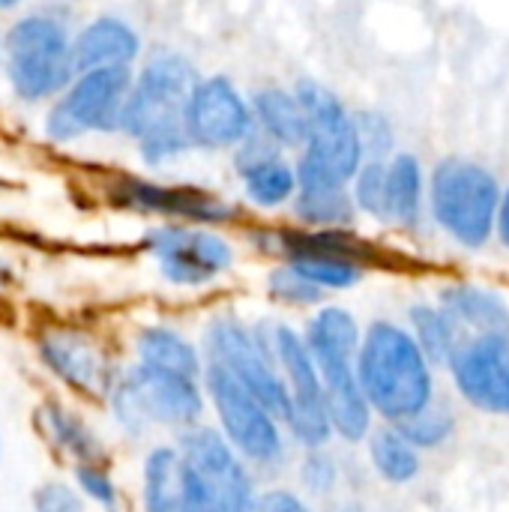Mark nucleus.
<instances>
[{"mask_svg": "<svg viewBox=\"0 0 509 512\" xmlns=\"http://www.w3.org/2000/svg\"><path fill=\"white\" fill-rule=\"evenodd\" d=\"M357 384L372 414L402 423L432 405V369L414 336L393 321H372L360 336Z\"/></svg>", "mask_w": 509, "mask_h": 512, "instance_id": "f257e3e1", "label": "nucleus"}, {"mask_svg": "<svg viewBox=\"0 0 509 512\" xmlns=\"http://www.w3.org/2000/svg\"><path fill=\"white\" fill-rule=\"evenodd\" d=\"M195 84V66L180 54H156L141 75L132 78L117 129L138 141L141 156L150 165L192 147L183 129V111Z\"/></svg>", "mask_w": 509, "mask_h": 512, "instance_id": "f03ea898", "label": "nucleus"}, {"mask_svg": "<svg viewBox=\"0 0 509 512\" xmlns=\"http://www.w3.org/2000/svg\"><path fill=\"white\" fill-rule=\"evenodd\" d=\"M294 96L306 114V144L303 156L294 165L297 189H339L354 180L363 165V147L354 126V117L345 111L339 96L324 84L303 78L294 87Z\"/></svg>", "mask_w": 509, "mask_h": 512, "instance_id": "7ed1b4c3", "label": "nucleus"}, {"mask_svg": "<svg viewBox=\"0 0 509 512\" xmlns=\"http://www.w3.org/2000/svg\"><path fill=\"white\" fill-rule=\"evenodd\" d=\"M108 408L126 435L144 438L156 429L183 432L189 426H198L207 399L201 381L135 363L114 375Z\"/></svg>", "mask_w": 509, "mask_h": 512, "instance_id": "20e7f679", "label": "nucleus"}, {"mask_svg": "<svg viewBox=\"0 0 509 512\" xmlns=\"http://www.w3.org/2000/svg\"><path fill=\"white\" fill-rule=\"evenodd\" d=\"M201 354L204 363L222 366L231 378H237L279 423L285 420L291 393L273 357L270 321L246 324L231 312H219L204 327Z\"/></svg>", "mask_w": 509, "mask_h": 512, "instance_id": "39448f33", "label": "nucleus"}, {"mask_svg": "<svg viewBox=\"0 0 509 512\" xmlns=\"http://www.w3.org/2000/svg\"><path fill=\"white\" fill-rule=\"evenodd\" d=\"M201 390L210 402L222 438L252 471H279L288 456V435L282 423L222 366L204 363Z\"/></svg>", "mask_w": 509, "mask_h": 512, "instance_id": "423d86ee", "label": "nucleus"}, {"mask_svg": "<svg viewBox=\"0 0 509 512\" xmlns=\"http://www.w3.org/2000/svg\"><path fill=\"white\" fill-rule=\"evenodd\" d=\"M69 39L66 24L54 15H27L6 30L3 69L18 99L39 102L66 90L75 78Z\"/></svg>", "mask_w": 509, "mask_h": 512, "instance_id": "0eeeda50", "label": "nucleus"}, {"mask_svg": "<svg viewBox=\"0 0 509 512\" xmlns=\"http://www.w3.org/2000/svg\"><path fill=\"white\" fill-rule=\"evenodd\" d=\"M501 186L471 159H444L432 174V213L438 225L468 249H480L498 219Z\"/></svg>", "mask_w": 509, "mask_h": 512, "instance_id": "6e6552de", "label": "nucleus"}, {"mask_svg": "<svg viewBox=\"0 0 509 512\" xmlns=\"http://www.w3.org/2000/svg\"><path fill=\"white\" fill-rule=\"evenodd\" d=\"M270 345H273V357H276L279 372L291 393L288 414L282 420L288 441L294 438V444H300L303 450H324L333 438V429H330V420L324 411L321 375L315 369V360H312L300 330H294L291 324H282V321H270Z\"/></svg>", "mask_w": 509, "mask_h": 512, "instance_id": "1a4fd4ad", "label": "nucleus"}, {"mask_svg": "<svg viewBox=\"0 0 509 512\" xmlns=\"http://www.w3.org/2000/svg\"><path fill=\"white\" fill-rule=\"evenodd\" d=\"M186 468L192 471L210 512H249L258 495L252 468L222 438L216 426H189L174 441Z\"/></svg>", "mask_w": 509, "mask_h": 512, "instance_id": "9d476101", "label": "nucleus"}, {"mask_svg": "<svg viewBox=\"0 0 509 512\" xmlns=\"http://www.w3.org/2000/svg\"><path fill=\"white\" fill-rule=\"evenodd\" d=\"M129 87H132L129 66H111V69H93L75 75L45 117L48 138L66 144L87 132L117 129Z\"/></svg>", "mask_w": 509, "mask_h": 512, "instance_id": "9b49d317", "label": "nucleus"}, {"mask_svg": "<svg viewBox=\"0 0 509 512\" xmlns=\"http://www.w3.org/2000/svg\"><path fill=\"white\" fill-rule=\"evenodd\" d=\"M144 246L162 279L177 288H201L234 267V246L201 225H159L147 231Z\"/></svg>", "mask_w": 509, "mask_h": 512, "instance_id": "f8f14e48", "label": "nucleus"}, {"mask_svg": "<svg viewBox=\"0 0 509 512\" xmlns=\"http://www.w3.org/2000/svg\"><path fill=\"white\" fill-rule=\"evenodd\" d=\"M252 126V108L228 78L210 75L192 87L183 111V129L192 147H237L252 132Z\"/></svg>", "mask_w": 509, "mask_h": 512, "instance_id": "ddd939ff", "label": "nucleus"}, {"mask_svg": "<svg viewBox=\"0 0 509 512\" xmlns=\"http://www.w3.org/2000/svg\"><path fill=\"white\" fill-rule=\"evenodd\" d=\"M108 195L126 210L168 216L186 225H225L237 216V210L213 192L198 186H162L144 177H117L108 183Z\"/></svg>", "mask_w": 509, "mask_h": 512, "instance_id": "4468645a", "label": "nucleus"}, {"mask_svg": "<svg viewBox=\"0 0 509 512\" xmlns=\"http://www.w3.org/2000/svg\"><path fill=\"white\" fill-rule=\"evenodd\" d=\"M36 354L42 366L78 396H108L114 384V372L108 366L102 345L84 330L48 327L36 339Z\"/></svg>", "mask_w": 509, "mask_h": 512, "instance_id": "2eb2a0df", "label": "nucleus"}, {"mask_svg": "<svg viewBox=\"0 0 509 512\" xmlns=\"http://www.w3.org/2000/svg\"><path fill=\"white\" fill-rule=\"evenodd\" d=\"M447 366L471 405L489 414H509V339H459Z\"/></svg>", "mask_w": 509, "mask_h": 512, "instance_id": "dca6fc26", "label": "nucleus"}, {"mask_svg": "<svg viewBox=\"0 0 509 512\" xmlns=\"http://www.w3.org/2000/svg\"><path fill=\"white\" fill-rule=\"evenodd\" d=\"M300 336H303V342L315 360V369L321 375V387H336V384L357 378L354 366H357L363 330L348 309L321 306L309 318V324Z\"/></svg>", "mask_w": 509, "mask_h": 512, "instance_id": "f3484780", "label": "nucleus"}, {"mask_svg": "<svg viewBox=\"0 0 509 512\" xmlns=\"http://www.w3.org/2000/svg\"><path fill=\"white\" fill-rule=\"evenodd\" d=\"M144 512H210L204 492L174 444H156L141 465Z\"/></svg>", "mask_w": 509, "mask_h": 512, "instance_id": "a211bd4d", "label": "nucleus"}, {"mask_svg": "<svg viewBox=\"0 0 509 512\" xmlns=\"http://www.w3.org/2000/svg\"><path fill=\"white\" fill-rule=\"evenodd\" d=\"M141 51L138 33L120 21V18H96L87 27L69 39V63L72 72H93V69H111V66H129Z\"/></svg>", "mask_w": 509, "mask_h": 512, "instance_id": "6ab92c4d", "label": "nucleus"}, {"mask_svg": "<svg viewBox=\"0 0 509 512\" xmlns=\"http://www.w3.org/2000/svg\"><path fill=\"white\" fill-rule=\"evenodd\" d=\"M456 333L468 330L471 336L483 339H509V309L507 303L477 285H453L441 291L438 306Z\"/></svg>", "mask_w": 509, "mask_h": 512, "instance_id": "aec40b11", "label": "nucleus"}, {"mask_svg": "<svg viewBox=\"0 0 509 512\" xmlns=\"http://www.w3.org/2000/svg\"><path fill=\"white\" fill-rule=\"evenodd\" d=\"M135 357L141 366L171 372V375H183V378H195V381H201V372H204L201 345H195L177 327H165V324H147L138 330Z\"/></svg>", "mask_w": 509, "mask_h": 512, "instance_id": "412c9836", "label": "nucleus"}, {"mask_svg": "<svg viewBox=\"0 0 509 512\" xmlns=\"http://www.w3.org/2000/svg\"><path fill=\"white\" fill-rule=\"evenodd\" d=\"M36 420H39V429L48 438V444L57 447L60 453H66L75 465L105 462V444H102L99 432L69 405L48 399L36 411Z\"/></svg>", "mask_w": 509, "mask_h": 512, "instance_id": "4be33fe9", "label": "nucleus"}, {"mask_svg": "<svg viewBox=\"0 0 509 512\" xmlns=\"http://www.w3.org/2000/svg\"><path fill=\"white\" fill-rule=\"evenodd\" d=\"M249 108H252V120L261 126V132L273 144H279V147H303L306 144L309 126H306V114L294 93H288L282 87H267L252 96Z\"/></svg>", "mask_w": 509, "mask_h": 512, "instance_id": "5701e85b", "label": "nucleus"}, {"mask_svg": "<svg viewBox=\"0 0 509 512\" xmlns=\"http://www.w3.org/2000/svg\"><path fill=\"white\" fill-rule=\"evenodd\" d=\"M423 201V171L417 156L399 153L387 162V183H384V219L396 225H417Z\"/></svg>", "mask_w": 509, "mask_h": 512, "instance_id": "b1692460", "label": "nucleus"}, {"mask_svg": "<svg viewBox=\"0 0 509 512\" xmlns=\"http://www.w3.org/2000/svg\"><path fill=\"white\" fill-rule=\"evenodd\" d=\"M324 411H327L333 435H339L342 441L360 444L369 438L375 414H372L357 378L336 384V387H324Z\"/></svg>", "mask_w": 509, "mask_h": 512, "instance_id": "393cba45", "label": "nucleus"}, {"mask_svg": "<svg viewBox=\"0 0 509 512\" xmlns=\"http://www.w3.org/2000/svg\"><path fill=\"white\" fill-rule=\"evenodd\" d=\"M369 459L375 474L393 486H405L420 474V450L396 426L369 432Z\"/></svg>", "mask_w": 509, "mask_h": 512, "instance_id": "a878e982", "label": "nucleus"}, {"mask_svg": "<svg viewBox=\"0 0 509 512\" xmlns=\"http://www.w3.org/2000/svg\"><path fill=\"white\" fill-rule=\"evenodd\" d=\"M294 216L306 228H348L357 216L348 186L339 189H297Z\"/></svg>", "mask_w": 509, "mask_h": 512, "instance_id": "bb28decb", "label": "nucleus"}, {"mask_svg": "<svg viewBox=\"0 0 509 512\" xmlns=\"http://www.w3.org/2000/svg\"><path fill=\"white\" fill-rule=\"evenodd\" d=\"M243 180V192L246 198L255 204V207H264V210H273V207H282L288 201H294L297 195V171L291 162H285L282 156L276 159H267L249 171L240 174Z\"/></svg>", "mask_w": 509, "mask_h": 512, "instance_id": "cd10ccee", "label": "nucleus"}, {"mask_svg": "<svg viewBox=\"0 0 509 512\" xmlns=\"http://www.w3.org/2000/svg\"><path fill=\"white\" fill-rule=\"evenodd\" d=\"M411 336L414 342L420 345L423 357L429 363H447L456 342H459V333L456 327L447 321V315L438 309V306H414L411 309Z\"/></svg>", "mask_w": 509, "mask_h": 512, "instance_id": "c85d7f7f", "label": "nucleus"}, {"mask_svg": "<svg viewBox=\"0 0 509 512\" xmlns=\"http://www.w3.org/2000/svg\"><path fill=\"white\" fill-rule=\"evenodd\" d=\"M294 270H300L315 288L327 291H348L354 288L366 267L357 261H345V258H330V255H303V258H291L288 261Z\"/></svg>", "mask_w": 509, "mask_h": 512, "instance_id": "c756f323", "label": "nucleus"}, {"mask_svg": "<svg viewBox=\"0 0 509 512\" xmlns=\"http://www.w3.org/2000/svg\"><path fill=\"white\" fill-rule=\"evenodd\" d=\"M267 291L276 303H285V306H297V309H306V306H321L324 300V291L315 288L300 270H294L288 261L273 267L267 273Z\"/></svg>", "mask_w": 509, "mask_h": 512, "instance_id": "7c9ffc66", "label": "nucleus"}, {"mask_svg": "<svg viewBox=\"0 0 509 512\" xmlns=\"http://www.w3.org/2000/svg\"><path fill=\"white\" fill-rule=\"evenodd\" d=\"M396 429L420 450V447H438L441 441H447V435L453 432V414L447 408L438 405H426L420 414L396 423Z\"/></svg>", "mask_w": 509, "mask_h": 512, "instance_id": "2f4dec72", "label": "nucleus"}, {"mask_svg": "<svg viewBox=\"0 0 509 512\" xmlns=\"http://www.w3.org/2000/svg\"><path fill=\"white\" fill-rule=\"evenodd\" d=\"M72 480H75V489H78V495H81L84 501H93V504L102 507V510L120 507V489H117L111 471H108L102 462L75 465Z\"/></svg>", "mask_w": 509, "mask_h": 512, "instance_id": "473e14b6", "label": "nucleus"}, {"mask_svg": "<svg viewBox=\"0 0 509 512\" xmlns=\"http://www.w3.org/2000/svg\"><path fill=\"white\" fill-rule=\"evenodd\" d=\"M384 183H387V162L384 159H369L360 165L354 174V207L384 219Z\"/></svg>", "mask_w": 509, "mask_h": 512, "instance_id": "72a5a7b5", "label": "nucleus"}, {"mask_svg": "<svg viewBox=\"0 0 509 512\" xmlns=\"http://www.w3.org/2000/svg\"><path fill=\"white\" fill-rule=\"evenodd\" d=\"M300 483H303L306 495L327 498L339 483V465L333 462V456L327 450H306V456L300 462Z\"/></svg>", "mask_w": 509, "mask_h": 512, "instance_id": "f704fd0d", "label": "nucleus"}, {"mask_svg": "<svg viewBox=\"0 0 509 512\" xmlns=\"http://www.w3.org/2000/svg\"><path fill=\"white\" fill-rule=\"evenodd\" d=\"M30 504H33V512H87V504L78 495V489L60 480L36 486Z\"/></svg>", "mask_w": 509, "mask_h": 512, "instance_id": "c9c22d12", "label": "nucleus"}, {"mask_svg": "<svg viewBox=\"0 0 509 512\" xmlns=\"http://www.w3.org/2000/svg\"><path fill=\"white\" fill-rule=\"evenodd\" d=\"M354 126H357V135H360L363 156L381 159L393 147V132H390V123L384 117H378V114H357Z\"/></svg>", "mask_w": 509, "mask_h": 512, "instance_id": "e433bc0d", "label": "nucleus"}, {"mask_svg": "<svg viewBox=\"0 0 509 512\" xmlns=\"http://www.w3.org/2000/svg\"><path fill=\"white\" fill-rule=\"evenodd\" d=\"M249 512H318L309 498H303L300 492L294 489H285V486H273V489H264L255 495L252 501V510Z\"/></svg>", "mask_w": 509, "mask_h": 512, "instance_id": "4c0bfd02", "label": "nucleus"}, {"mask_svg": "<svg viewBox=\"0 0 509 512\" xmlns=\"http://www.w3.org/2000/svg\"><path fill=\"white\" fill-rule=\"evenodd\" d=\"M498 231H501V240L509 246V189L507 195H501V204H498Z\"/></svg>", "mask_w": 509, "mask_h": 512, "instance_id": "58836bf2", "label": "nucleus"}, {"mask_svg": "<svg viewBox=\"0 0 509 512\" xmlns=\"http://www.w3.org/2000/svg\"><path fill=\"white\" fill-rule=\"evenodd\" d=\"M21 0H0V9H12V6H18Z\"/></svg>", "mask_w": 509, "mask_h": 512, "instance_id": "ea45409f", "label": "nucleus"}, {"mask_svg": "<svg viewBox=\"0 0 509 512\" xmlns=\"http://www.w3.org/2000/svg\"><path fill=\"white\" fill-rule=\"evenodd\" d=\"M102 512H120V507H114V510H102Z\"/></svg>", "mask_w": 509, "mask_h": 512, "instance_id": "a19ab883", "label": "nucleus"}]
</instances>
